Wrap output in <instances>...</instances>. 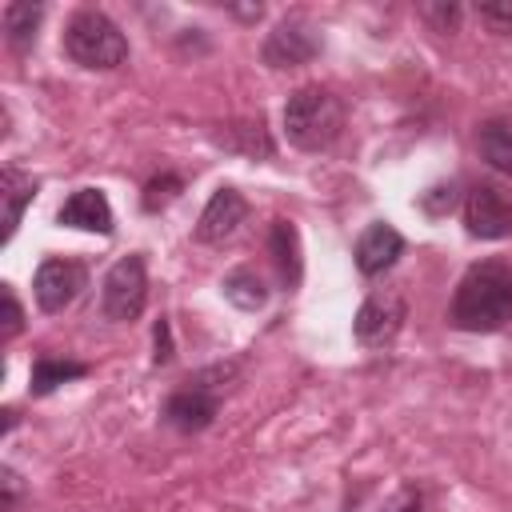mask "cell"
<instances>
[{
    "instance_id": "cell-1",
    "label": "cell",
    "mask_w": 512,
    "mask_h": 512,
    "mask_svg": "<svg viewBox=\"0 0 512 512\" xmlns=\"http://www.w3.org/2000/svg\"><path fill=\"white\" fill-rule=\"evenodd\" d=\"M448 320L460 332H496L512 320V264L508 260H480L472 264L456 292Z\"/></svg>"
},
{
    "instance_id": "cell-2",
    "label": "cell",
    "mask_w": 512,
    "mask_h": 512,
    "mask_svg": "<svg viewBox=\"0 0 512 512\" xmlns=\"http://www.w3.org/2000/svg\"><path fill=\"white\" fill-rule=\"evenodd\" d=\"M344 128V104L336 92L320 88V84H304L288 96L284 104V132L296 148L304 152H320L328 148Z\"/></svg>"
},
{
    "instance_id": "cell-3",
    "label": "cell",
    "mask_w": 512,
    "mask_h": 512,
    "mask_svg": "<svg viewBox=\"0 0 512 512\" xmlns=\"http://www.w3.org/2000/svg\"><path fill=\"white\" fill-rule=\"evenodd\" d=\"M64 52H68V60L80 64V68H100V72H108V68H120V64L128 60V40H124V32H120L104 12L80 8V12L68 20V28H64Z\"/></svg>"
},
{
    "instance_id": "cell-4",
    "label": "cell",
    "mask_w": 512,
    "mask_h": 512,
    "mask_svg": "<svg viewBox=\"0 0 512 512\" xmlns=\"http://www.w3.org/2000/svg\"><path fill=\"white\" fill-rule=\"evenodd\" d=\"M148 300V272H144V256H120L108 276H104V292H100V308L108 320H136L144 312Z\"/></svg>"
},
{
    "instance_id": "cell-5",
    "label": "cell",
    "mask_w": 512,
    "mask_h": 512,
    "mask_svg": "<svg viewBox=\"0 0 512 512\" xmlns=\"http://www.w3.org/2000/svg\"><path fill=\"white\" fill-rule=\"evenodd\" d=\"M464 224L476 240H504L512 236V196L496 184H472L464 192Z\"/></svg>"
},
{
    "instance_id": "cell-6",
    "label": "cell",
    "mask_w": 512,
    "mask_h": 512,
    "mask_svg": "<svg viewBox=\"0 0 512 512\" xmlns=\"http://www.w3.org/2000/svg\"><path fill=\"white\" fill-rule=\"evenodd\" d=\"M260 56L268 68H300L312 56H320V32L308 16H288L268 32Z\"/></svg>"
},
{
    "instance_id": "cell-7",
    "label": "cell",
    "mask_w": 512,
    "mask_h": 512,
    "mask_svg": "<svg viewBox=\"0 0 512 512\" xmlns=\"http://www.w3.org/2000/svg\"><path fill=\"white\" fill-rule=\"evenodd\" d=\"M404 316H408V308H404L400 296L376 292V296H368V300L360 304V312H356V320H352V332H356V340H360L364 348H384V344H392L396 332L404 328Z\"/></svg>"
},
{
    "instance_id": "cell-8",
    "label": "cell",
    "mask_w": 512,
    "mask_h": 512,
    "mask_svg": "<svg viewBox=\"0 0 512 512\" xmlns=\"http://www.w3.org/2000/svg\"><path fill=\"white\" fill-rule=\"evenodd\" d=\"M84 284H88L84 264L52 256V260H44V264L36 268L32 292H36V304H40L44 312H64V308L80 296V288H84Z\"/></svg>"
},
{
    "instance_id": "cell-9",
    "label": "cell",
    "mask_w": 512,
    "mask_h": 512,
    "mask_svg": "<svg viewBox=\"0 0 512 512\" xmlns=\"http://www.w3.org/2000/svg\"><path fill=\"white\" fill-rule=\"evenodd\" d=\"M244 216H248V200L236 188H216L212 200L204 204L200 220H196V240L200 244H220L244 224Z\"/></svg>"
},
{
    "instance_id": "cell-10",
    "label": "cell",
    "mask_w": 512,
    "mask_h": 512,
    "mask_svg": "<svg viewBox=\"0 0 512 512\" xmlns=\"http://www.w3.org/2000/svg\"><path fill=\"white\" fill-rule=\"evenodd\" d=\"M220 412V396L204 384H192V388H180L168 396L164 404V420L176 428V432H204Z\"/></svg>"
},
{
    "instance_id": "cell-11",
    "label": "cell",
    "mask_w": 512,
    "mask_h": 512,
    "mask_svg": "<svg viewBox=\"0 0 512 512\" xmlns=\"http://www.w3.org/2000/svg\"><path fill=\"white\" fill-rule=\"evenodd\" d=\"M400 252H404V236L392 224H384V220L368 224L360 232V240H356V268L364 276H380L400 260Z\"/></svg>"
},
{
    "instance_id": "cell-12",
    "label": "cell",
    "mask_w": 512,
    "mask_h": 512,
    "mask_svg": "<svg viewBox=\"0 0 512 512\" xmlns=\"http://www.w3.org/2000/svg\"><path fill=\"white\" fill-rule=\"evenodd\" d=\"M56 220H60L64 228H84V232H100V236L112 232V208H108V196H104L100 188H76V192L60 204Z\"/></svg>"
},
{
    "instance_id": "cell-13",
    "label": "cell",
    "mask_w": 512,
    "mask_h": 512,
    "mask_svg": "<svg viewBox=\"0 0 512 512\" xmlns=\"http://www.w3.org/2000/svg\"><path fill=\"white\" fill-rule=\"evenodd\" d=\"M224 132H212V140L220 144V148H228V152H240V156H272L276 152V144H272V136H268V128H264V120L256 116V120H228V124H220Z\"/></svg>"
},
{
    "instance_id": "cell-14",
    "label": "cell",
    "mask_w": 512,
    "mask_h": 512,
    "mask_svg": "<svg viewBox=\"0 0 512 512\" xmlns=\"http://www.w3.org/2000/svg\"><path fill=\"white\" fill-rule=\"evenodd\" d=\"M268 252L276 260V272L288 288L300 284V272H304V260H300V232L292 220H272L268 228Z\"/></svg>"
},
{
    "instance_id": "cell-15",
    "label": "cell",
    "mask_w": 512,
    "mask_h": 512,
    "mask_svg": "<svg viewBox=\"0 0 512 512\" xmlns=\"http://www.w3.org/2000/svg\"><path fill=\"white\" fill-rule=\"evenodd\" d=\"M32 196H36V180L32 176H24L20 168H4V176H0V204H4V240H12L16 236V228H20V216H24V208L32 204Z\"/></svg>"
},
{
    "instance_id": "cell-16",
    "label": "cell",
    "mask_w": 512,
    "mask_h": 512,
    "mask_svg": "<svg viewBox=\"0 0 512 512\" xmlns=\"http://www.w3.org/2000/svg\"><path fill=\"white\" fill-rule=\"evenodd\" d=\"M476 148H480L484 164H492L496 172L512 176V120H504V116L484 120L476 128Z\"/></svg>"
},
{
    "instance_id": "cell-17",
    "label": "cell",
    "mask_w": 512,
    "mask_h": 512,
    "mask_svg": "<svg viewBox=\"0 0 512 512\" xmlns=\"http://www.w3.org/2000/svg\"><path fill=\"white\" fill-rule=\"evenodd\" d=\"M80 376H88V364L84 360L36 356V364H32V396H48L52 388H60L68 380H80Z\"/></svg>"
},
{
    "instance_id": "cell-18",
    "label": "cell",
    "mask_w": 512,
    "mask_h": 512,
    "mask_svg": "<svg viewBox=\"0 0 512 512\" xmlns=\"http://www.w3.org/2000/svg\"><path fill=\"white\" fill-rule=\"evenodd\" d=\"M44 20V4H32V0H16L4 8V36L16 52H24L28 44H36V28Z\"/></svg>"
},
{
    "instance_id": "cell-19",
    "label": "cell",
    "mask_w": 512,
    "mask_h": 512,
    "mask_svg": "<svg viewBox=\"0 0 512 512\" xmlns=\"http://www.w3.org/2000/svg\"><path fill=\"white\" fill-rule=\"evenodd\" d=\"M224 296H228L236 308H244V312H256V308L268 304V288H264V280H260L252 268L228 272V276H224Z\"/></svg>"
},
{
    "instance_id": "cell-20",
    "label": "cell",
    "mask_w": 512,
    "mask_h": 512,
    "mask_svg": "<svg viewBox=\"0 0 512 512\" xmlns=\"http://www.w3.org/2000/svg\"><path fill=\"white\" fill-rule=\"evenodd\" d=\"M476 16L488 32L512 36V0H484V4H476Z\"/></svg>"
},
{
    "instance_id": "cell-21",
    "label": "cell",
    "mask_w": 512,
    "mask_h": 512,
    "mask_svg": "<svg viewBox=\"0 0 512 512\" xmlns=\"http://www.w3.org/2000/svg\"><path fill=\"white\" fill-rule=\"evenodd\" d=\"M176 192H180V176L164 172V176L148 180V188H144V208H148V212H156V208H164V204H168Z\"/></svg>"
},
{
    "instance_id": "cell-22",
    "label": "cell",
    "mask_w": 512,
    "mask_h": 512,
    "mask_svg": "<svg viewBox=\"0 0 512 512\" xmlns=\"http://www.w3.org/2000/svg\"><path fill=\"white\" fill-rule=\"evenodd\" d=\"M0 300H4V324H0V340H12L24 328V308L16 300V292L8 284H0Z\"/></svg>"
},
{
    "instance_id": "cell-23",
    "label": "cell",
    "mask_w": 512,
    "mask_h": 512,
    "mask_svg": "<svg viewBox=\"0 0 512 512\" xmlns=\"http://www.w3.org/2000/svg\"><path fill=\"white\" fill-rule=\"evenodd\" d=\"M424 212H432V216H444L452 204H456V184H436L432 192H424Z\"/></svg>"
},
{
    "instance_id": "cell-24",
    "label": "cell",
    "mask_w": 512,
    "mask_h": 512,
    "mask_svg": "<svg viewBox=\"0 0 512 512\" xmlns=\"http://www.w3.org/2000/svg\"><path fill=\"white\" fill-rule=\"evenodd\" d=\"M152 344H156L152 360H156V364H168V360H172V324H168L164 316H160L156 328H152Z\"/></svg>"
},
{
    "instance_id": "cell-25",
    "label": "cell",
    "mask_w": 512,
    "mask_h": 512,
    "mask_svg": "<svg viewBox=\"0 0 512 512\" xmlns=\"http://www.w3.org/2000/svg\"><path fill=\"white\" fill-rule=\"evenodd\" d=\"M380 512H420V496H416L412 488H404V492H396Z\"/></svg>"
},
{
    "instance_id": "cell-26",
    "label": "cell",
    "mask_w": 512,
    "mask_h": 512,
    "mask_svg": "<svg viewBox=\"0 0 512 512\" xmlns=\"http://www.w3.org/2000/svg\"><path fill=\"white\" fill-rule=\"evenodd\" d=\"M0 484H4V508H12L20 496V476L12 468H0Z\"/></svg>"
},
{
    "instance_id": "cell-27",
    "label": "cell",
    "mask_w": 512,
    "mask_h": 512,
    "mask_svg": "<svg viewBox=\"0 0 512 512\" xmlns=\"http://www.w3.org/2000/svg\"><path fill=\"white\" fill-rule=\"evenodd\" d=\"M428 16H436V20H440V28L448 32V28H456V16H460V8H456V4H448V8H428Z\"/></svg>"
}]
</instances>
